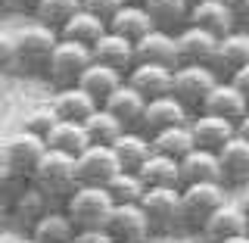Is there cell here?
<instances>
[{"label":"cell","instance_id":"1","mask_svg":"<svg viewBox=\"0 0 249 243\" xmlns=\"http://www.w3.org/2000/svg\"><path fill=\"white\" fill-rule=\"evenodd\" d=\"M228 203V187L221 181H196L178 187V228L199 231V224Z\"/></svg>","mask_w":249,"mask_h":243},{"label":"cell","instance_id":"2","mask_svg":"<svg viewBox=\"0 0 249 243\" xmlns=\"http://www.w3.org/2000/svg\"><path fill=\"white\" fill-rule=\"evenodd\" d=\"M28 184L37 187L47 200H66L69 193L78 187L75 181V159L56 150H44V156L37 159V166L31 168Z\"/></svg>","mask_w":249,"mask_h":243},{"label":"cell","instance_id":"3","mask_svg":"<svg viewBox=\"0 0 249 243\" xmlns=\"http://www.w3.org/2000/svg\"><path fill=\"white\" fill-rule=\"evenodd\" d=\"M62 215L72 222L75 231H88V228H103L106 212L112 209V200L106 197L103 187H90V184H78L66 200Z\"/></svg>","mask_w":249,"mask_h":243},{"label":"cell","instance_id":"4","mask_svg":"<svg viewBox=\"0 0 249 243\" xmlns=\"http://www.w3.org/2000/svg\"><path fill=\"white\" fill-rule=\"evenodd\" d=\"M56 31L44 28V25H28L22 28L19 35L13 37V53H16V66L28 75H44V66H47V56L50 50L56 47Z\"/></svg>","mask_w":249,"mask_h":243},{"label":"cell","instance_id":"5","mask_svg":"<svg viewBox=\"0 0 249 243\" xmlns=\"http://www.w3.org/2000/svg\"><path fill=\"white\" fill-rule=\"evenodd\" d=\"M137 206L146 218L150 234L165 237V234L178 231V187H146Z\"/></svg>","mask_w":249,"mask_h":243},{"label":"cell","instance_id":"6","mask_svg":"<svg viewBox=\"0 0 249 243\" xmlns=\"http://www.w3.org/2000/svg\"><path fill=\"white\" fill-rule=\"evenodd\" d=\"M88 66H90V47L72 44V41H56V47H53L50 56H47L44 75L50 78L59 91V88H72L78 81V75Z\"/></svg>","mask_w":249,"mask_h":243},{"label":"cell","instance_id":"7","mask_svg":"<svg viewBox=\"0 0 249 243\" xmlns=\"http://www.w3.org/2000/svg\"><path fill=\"white\" fill-rule=\"evenodd\" d=\"M218 81V75L209 66H178L171 69V97L181 103L187 112H199L206 93L212 91V84Z\"/></svg>","mask_w":249,"mask_h":243},{"label":"cell","instance_id":"8","mask_svg":"<svg viewBox=\"0 0 249 243\" xmlns=\"http://www.w3.org/2000/svg\"><path fill=\"white\" fill-rule=\"evenodd\" d=\"M103 231L109 234L112 243H143L150 237L146 218H143L137 203H112V209L106 212Z\"/></svg>","mask_w":249,"mask_h":243},{"label":"cell","instance_id":"9","mask_svg":"<svg viewBox=\"0 0 249 243\" xmlns=\"http://www.w3.org/2000/svg\"><path fill=\"white\" fill-rule=\"evenodd\" d=\"M44 140L41 137H35V134H28V131H16V134L6 137V144H3V166L13 171L19 181H28V175H31V168L37 166V159L44 156Z\"/></svg>","mask_w":249,"mask_h":243},{"label":"cell","instance_id":"10","mask_svg":"<svg viewBox=\"0 0 249 243\" xmlns=\"http://www.w3.org/2000/svg\"><path fill=\"white\" fill-rule=\"evenodd\" d=\"M115 171H119V162H115V156L106 144H90L88 150H81L75 156V181L78 184L103 187Z\"/></svg>","mask_w":249,"mask_h":243},{"label":"cell","instance_id":"11","mask_svg":"<svg viewBox=\"0 0 249 243\" xmlns=\"http://www.w3.org/2000/svg\"><path fill=\"white\" fill-rule=\"evenodd\" d=\"M187 119H190V112H187L171 93H165V97H156V100H146L143 103L137 131L150 137V134H156V131L175 128V125H187Z\"/></svg>","mask_w":249,"mask_h":243},{"label":"cell","instance_id":"12","mask_svg":"<svg viewBox=\"0 0 249 243\" xmlns=\"http://www.w3.org/2000/svg\"><path fill=\"white\" fill-rule=\"evenodd\" d=\"M218 37L202 31L196 25H184L175 35V50H178V66H212Z\"/></svg>","mask_w":249,"mask_h":243},{"label":"cell","instance_id":"13","mask_svg":"<svg viewBox=\"0 0 249 243\" xmlns=\"http://www.w3.org/2000/svg\"><path fill=\"white\" fill-rule=\"evenodd\" d=\"M199 112L224 119V122H240L243 115H249V97H243L240 91H233L224 78H218L212 84V91L206 93V100H202Z\"/></svg>","mask_w":249,"mask_h":243},{"label":"cell","instance_id":"14","mask_svg":"<svg viewBox=\"0 0 249 243\" xmlns=\"http://www.w3.org/2000/svg\"><path fill=\"white\" fill-rule=\"evenodd\" d=\"M249 66V35L243 28H233L228 35L218 37L215 44V56H212V72L218 78H228L231 72H237V69Z\"/></svg>","mask_w":249,"mask_h":243},{"label":"cell","instance_id":"15","mask_svg":"<svg viewBox=\"0 0 249 243\" xmlns=\"http://www.w3.org/2000/svg\"><path fill=\"white\" fill-rule=\"evenodd\" d=\"M215 156H218L224 187H243L249 181V137L233 134Z\"/></svg>","mask_w":249,"mask_h":243},{"label":"cell","instance_id":"16","mask_svg":"<svg viewBox=\"0 0 249 243\" xmlns=\"http://www.w3.org/2000/svg\"><path fill=\"white\" fill-rule=\"evenodd\" d=\"M134 93H140L143 100H156L171 93V69L165 66H150V62H134L122 78Z\"/></svg>","mask_w":249,"mask_h":243},{"label":"cell","instance_id":"17","mask_svg":"<svg viewBox=\"0 0 249 243\" xmlns=\"http://www.w3.org/2000/svg\"><path fill=\"white\" fill-rule=\"evenodd\" d=\"M90 59L124 78V72L134 66V44L119 37V35H112V31H103V35L90 44Z\"/></svg>","mask_w":249,"mask_h":243},{"label":"cell","instance_id":"18","mask_svg":"<svg viewBox=\"0 0 249 243\" xmlns=\"http://www.w3.org/2000/svg\"><path fill=\"white\" fill-rule=\"evenodd\" d=\"M134 62H150V66L178 69L175 35L159 31V28H150L143 37H137V41H134Z\"/></svg>","mask_w":249,"mask_h":243},{"label":"cell","instance_id":"19","mask_svg":"<svg viewBox=\"0 0 249 243\" xmlns=\"http://www.w3.org/2000/svg\"><path fill=\"white\" fill-rule=\"evenodd\" d=\"M187 131H190V137H193V147L209 150V153H218L233 134H237V131H233V122L215 119V115H206V112H196L193 119H187Z\"/></svg>","mask_w":249,"mask_h":243},{"label":"cell","instance_id":"20","mask_svg":"<svg viewBox=\"0 0 249 243\" xmlns=\"http://www.w3.org/2000/svg\"><path fill=\"white\" fill-rule=\"evenodd\" d=\"M199 234L209 243H218V240H224V237H237V234H249L246 231L243 209L233 206V203H221V206H218L215 212L199 224Z\"/></svg>","mask_w":249,"mask_h":243},{"label":"cell","instance_id":"21","mask_svg":"<svg viewBox=\"0 0 249 243\" xmlns=\"http://www.w3.org/2000/svg\"><path fill=\"white\" fill-rule=\"evenodd\" d=\"M143 103H146V100L140 97V93H134V91L128 88V84L122 81L119 88L109 93V97H106L100 106H103L106 112L122 125L124 131H137V125H140V112H143Z\"/></svg>","mask_w":249,"mask_h":243},{"label":"cell","instance_id":"22","mask_svg":"<svg viewBox=\"0 0 249 243\" xmlns=\"http://www.w3.org/2000/svg\"><path fill=\"white\" fill-rule=\"evenodd\" d=\"M187 25H196L202 31H209V35L221 37L237 28V22L221 6V0H199V3H190V10H187Z\"/></svg>","mask_w":249,"mask_h":243},{"label":"cell","instance_id":"23","mask_svg":"<svg viewBox=\"0 0 249 243\" xmlns=\"http://www.w3.org/2000/svg\"><path fill=\"white\" fill-rule=\"evenodd\" d=\"M140 6H143L150 25L159 28V31L178 35V31L187 25V10H190L187 0H143Z\"/></svg>","mask_w":249,"mask_h":243},{"label":"cell","instance_id":"24","mask_svg":"<svg viewBox=\"0 0 249 243\" xmlns=\"http://www.w3.org/2000/svg\"><path fill=\"white\" fill-rule=\"evenodd\" d=\"M50 109L56 115V122H84L88 115L97 109V103L84 93L81 88H59L50 100Z\"/></svg>","mask_w":249,"mask_h":243},{"label":"cell","instance_id":"25","mask_svg":"<svg viewBox=\"0 0 249 243\" xmlns=\"http://www.w3.org/2000/svg\"><path fill=\"white\" fill-rule=\"evenodd\" d=\"M47 209H50V200L44 197L37 187H31L28 181L19 187V190L10 197V206H6V212H10L19 224H25V228H31V224L41 218Z\"/></svg>","mask_w":249,"mask_h":243},{"label":"cell","instance_id":"26","mask_svg":"<svg viewBox=\"0 0 249 243\" xmlns=\"http://www.w3.org/2000/svg\"><path fill=\"white\" fill-rule=\"evenodd\" d=\"M109 150H112L122 171H137L143 166V159L150 156V140H146V134H140V131H122L109 144Z\"/></svg>","mask_w":249,"mask_h":243},{"label":"cell","instance_id":"27","mask_svg":"<svg viewBox=\"0 0 249 243\" xmlns=\"http://www.w3.org/2000/svg\"><path fill=\"white\" fill-rule=\"evenodd\" d=\"M181 171V184H196V181H221V168H218V156L209 150L193 147L184 159H178Z\"/></svg>","mask_w":249,"mask_h":243},{"label":"cell","instance_id":"28","mask_svg":"<svg viewBox=\"0 0 249 243\" xmlns=\"http://www.w3.org/2000/svg\"><path fill=\"white\" fill-rule=\"evenodd\" d=\"M106 31V25L97 19V16H90V13H84L81 6L69 16L66 22L56 28V37L59 41H72V44H81V47H90L93 41H97L100 35Z\"/></svg>","mask_w":249,"mask_h":243},{"label":"cell","instance_id":"29","mask_svg":"<svg viewBox=\"0 0 249 243\" xmlns=\"http://www.w3.org/2000/svg\"><path fill=\"white\" fill-rule=\"evenodd\" d=\"M119 84H122V75H119V72H112V69H106V66H100V62L90 59V66L84 69L81 75H78L75 88H81V91L93 100V103L100 106V103L109 97V93L119 88Z\"/></svg>","mask_w":249,"mask_h":243},{"label":"cell","instance_id":"30","mask_svg":"<svg viewBox=\"0 0 249 243\" xmlns=\"http://www.w3.org/2000/svg\"><path fill=\"white\" fill-rule=\"evenodd\" d=\"M44 147L47 150H56V153H66V156L75 159L81 150L90 147V140H88V134H84L81 122H56L50 131H47Z\"/></svg>","mask_w":249,"mask_h":243},{"label":"cell","instance_id":"31","mask_svg":"<svg viewBox=\"0 0 249 243\" xmlns=\"http://www.w3.org/2000/svg\"><path fill=\"white\" fill-rule=\"evenodd\" d=\"M150 28L153 25H150V19H146L143 6H137V3H122L119 10H115V16L106 22V31H112V35H119L131 44H134L137 37H143Z\"/></svg>","mask_w":249,"mask_h":243},{"label":"cell","instance_id":"32","mask_svg":"<svg viewBox=\"0 0 249 243\" xmlns=\"http://www.w3.org/2000/svg\"><path fill=\"white\" fill-rule=\"evenodd\" d=\"M137 178L143 181V187H181L178 162L168 159V156H159V153L146 156L143 166L137 168Z\"/></svg>","mask_w":249,"mask_h":243},{"label":"cell","instance_id":"33","mask_svg":"<svg viewBox=\"0 0 249 243\" xmlns=\"http://www.w3.org/2000/svg\"><path fill=\"white\" fill-rule=\"evenodd\" d=\"M72 234H75V228H72V222H69L66 215L47 209V212L28 228V240L31 243H69Z\"/></svg>","mask_w":249,"mask_h":243},{"label":"cell","instance_id":"34","mask_svg":"<svg viewBox=\"0 0 249 243\" xmlns=\"http://www.w3.org/2000/svg\"><path fill=\"white\" fill-rule=\"evenodd\" d=\"M150 140V153H159V156H168V159H184L187 153L193 150V137L187 131V125H175V128H165V131H156V134L146 137Z\"/></svg>","mask_w":249,"mask_h":243},{"label":"cell","instance_id":"35","mask_svg":"<svg viewBox=\"0 0 249 243\" xmlns=\"http://www.w3.org/2000/svg\"><path fill=\"white\" fill-rule=\"evenodd\" d=\"M81 128H84V134H88L90 144H106V147H109V144H112V140H115V137H119L122 131H124L122 125L115 122V119L106 112L103 106H97V109H93L88 119L81 122Z\"/></svg>","mask_w":249,"mask_h":243},{"label":"cell","instance_id":"36","mask_svg":"<svg viewBox=\"0 0 249 243\" xmlns=\"http://www.w3.org/2000/svg\"><path fill=\"white\" fill-rule=\"evenodd\" d=\"M103 190H106V197L112 200V203H137L140 197H143V181L137 178V171H115L112 178L103 184Z\"/></svg>","mask_w":249,"mask_h":243},{"label":"cell","instance_id":"37","mask_svg":"<svg viewBox=\"0 0 249 243\" xmlns=\"http://www.w3.org/2000/svg\"><path fill=\"white\" fill-rule=\"evenodd\" d=\"M78 6H81V0H37V3L31 6V13H35L37 25L56 31L62 22L78 10Z\"/></svg>","mask_w":249,"mask_h":243},{"label":"cell","instance_id":"38","mask_svg":"<svg viewBox=\"0 0 249 243\" xmlns=\"http://www.w3.org/2000/svg\"><path fill=\"white\" fill-rule=\"evenodd\" d=\"M56 125V115H53V109L50 106H37V109H31V112L25 115V122H22V131H28V134H35V137H47V131Z\"/></svg>","mask_w":249,"mask_h":243},{"label":"cell","instance_id":"39","mask_svg":"<svg viewBox=\"0 0 249 243\" xmlns=\"http://www.w3.org/2000/svg\"><path fill=\"white\" fill-rule=\"evenodd\" d=\"M119 6H122V0H81V10L90 13V16H97L103 25L115 16V10H119Z\"/></svg>","mask_w":249,"mask_h":243},{"label":"cell","instance_id":"40","mask_svg":"<svg viewBox=\"0 0 249 243\" xmlns=\"http://www.w3.org/2000/svg\"><path fill=\"white\" fill-rule=\"evenodd\" d=\"M22 184H25V181H19V178H16L13 171L6 168L3 162H0V200H3V197H13V193L19 190Z\"/></svg>","mask_w":249,"mask_h":243},{"label":"cell","instance_id":"41","mask_svg":"<svg viewBox=\"0 0 249 243\" xmlns=\"http://www.w3.org/2000/svg\"><path fill=\"white\" fill-rule=\"evenodd\" d=\"M69 243H112V240L103 228H88V231H75Z\"/></svg>","mask_w":249,"mask_h":243},{"label":"cell","instance_id":"42","mask_svg":"<svg viewBox=\"0 0 249 243\" xmlns=\"http://www.w3.org/2000/svg\"><path fill=\"white\" fill-rule=\"evenodd\" d=\"M224 81L231 84L233 91H240L243 97H249V66H243V69H237V72H231Z\"/></svg>","mask_w":249,"mask_h":243},{"label":"cell","instance_id":"43","mask_svg":"<svg viewBox=\"0 0 249 243\" xmlns=\"http://www.w3.org/2000/svg\"><path fill=\"white\" fill-rule=\"evenodd\" d=\"M10 66H16V53H13V37L0 35V72H6Z\"/></svg>","mask_w":249,"mask_h":243},{"label":"cell","instance_id":"44","mask_svg":"<svg viewBox=\"0 0 249 243\" xmlns=\"http://www.w3.org/2000/svg\"><path fill=\"white\" fill-rule=\"evenodd\" d=\"M221 6L233 16V22H240L249 13V0H221Z\"/></svg>","mask_w":249,"mask_h":243},{"label":"cell","instance_id":"45","mask_svg":"<svg viewBox=\"0 0 249 243\" xmlns=\"http://www.w3.org/2000/svg\"><path fill=\"white\" fill-rule=\"evenodd\" d=\"M0 243H31L28 234L13 231V228H0Z\"/></svg>","mask_w":249,"mask_h":243},{"label":"cell","instance_id":"46","mask_svg":"<svg viewBox=\"0 0 249 243\" xmlns=\"http://www.w3.org/2000/svg\"><path fill=\"white\" fill-rule=\"evenodd\" d=\"M37 0H13V10H31Z\"/></svg>","mask_w":249,"mask_h":243},{"label":"cell","instance_id":"47","mask_svg":"<svg viewBox=\"0 0 249 243\" xmlns=\"http://www.w3.org/2000/svg\"><path fill=\"white\" fill-rule=\"evenodd\" d=\"M218 243H249V234H237V237H224Z\"/></svg>","mask_w":249,"mask_h":243},{"label":"cell","instance_id":"48","mask_svg":"<svg viewBox=\"0 0 249 243\" xmlns=\"http://www.w3.org/2000/svg\"><path fill=\"white\" fill-rule=\"evenodd\" d=\"M3 222H6V203L0 200V228H3Z\"/></svg>","mask_w":249,"mask_h":243},{"label":"cell","instance_id":"49","mask_svg":"<svg viewBox=\"0 0 249 243\" xmlns=\"http://www.w3.org/2000/svg\"><path fill=\"white\" fill-rule=\"evenodd\" d=\"M6 10H13V0H0V13H6Z\"/></svg>","mask_w":249,"mask_h":243},{"label":"cell","instance_id":"50","mask_svg":"<svg viewBox=\"0 0 249 243\" xmlns=\"http://www.w3.org/2000/svg\"><path fill=\"white\" fill-rule=\"evenodd\" d=\"M3 84H6V72H0V93H3Z\"/></svg>","mask_w":249,"mask_h":243},{"label":"cell","instance_id":"51","mask_svg":"<svg viewBox=\"0 0 249 243\" xmlns=\"http://www.w3.org/2000/svg\"><path fill=\"white\" fill-rule=\"evenodd\" d=\"M122 3H137V6H140V3H143V0H122Z\"/></svg>","mask_w":249,"mask_h":243},{"label":"cell","instance_id":"52","mask_svg":"<svg viewBox=\"0 0 249 243\" xmlns=\"http://www.w3.org/2000/svg\"><path fill=\"white\" fill-rule=\"evenodd\" d=\"M187 3H199V0H187Z\"/></svg>","mask_w":249,"mask_h":243}]
</instances>
